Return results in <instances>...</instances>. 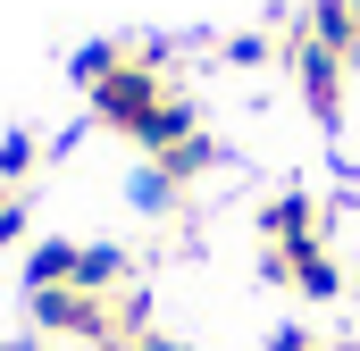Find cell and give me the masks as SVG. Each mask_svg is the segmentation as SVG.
<instances>
[{
	"label": "cell",
	"instance_id": "obj_9",
	"mask_svg": "<svg viewBox=\"0 0 360 351\" xmlns=\"http://www.w3.org/2000/svg\"><path fill=\"white\" fill-rule=\"evenodd\" d=\"M134 209H143V218H168V209H176V184H168L160 168H143L134 176Z\"/></svg>",
	"mask_w": 360,
	"mask_h": 351
},
{
	"label": "cell",
	"instance_id": "obj_11",
	"mask_svg": "<svg viewBox=\"0 0 360 351\" xmlns=\"http://www.w3.org/2000/svg\"><path fill=\"white\" fill-rule=\"evenodd\" d=\"M269 351H327V343H319L310 326H276V335H269Z\"/></svg>",
	"mask_w": 360,
	"mask_h": 351
},
{
	"label": "cell",
	"instance_id": "obj_4",
	"mask_svg": "<svg viewBox=\"0 0 360 351\" xmlns=\"http://www.w3.org/2000/svg\"><path fill=\"white\" fill-rule=\"evenodd\" d=\"M302 42H319V51H335V59H360V17H352V0H310Z\"/></svg>",
	"mask_w": 360,
	"mask_h": 351
},
{
	"label": "cell",
	"instance_id": "obj_12",
	"mask_svg": "<svg viewBox=\"0 0 360 351\" xmlns=\"http://www.w3.org/2000/svg\"><path fill=\"white\" fill-rule=\"evenodd\" d=\"M17 234H25V192H17V201H0V243H17Z\"/></svg>",
	"mask_w": 360,
	"mask_h": 351
},
{
	"label": "cell",
	"instance_id": "obj_14",
	"mask_svg": "<svg viewBox=\"0 0 360 351\" xmlns=\"http://www.w3.org/2000/svg\"><path fill=\"white\" fill-rule=\"evenodd\" d=\"M0 351H34V343H0Z\"/></svg>",
	"mask_w": 360,
	"mask_h": 351
},
{
	"label": "cell",
	"instance_id": "obj_10",
	"mask_svg": "<svg viewBox=\"0 0 360 351\" xmlns=\"http://www.w3.org/2000/svg\"><path fill=\"white\" fill-rule=\"evenodd\" d=\"M260 59H269V34H235L226 42V67H260Z\"/></svg>",
	"mask_w": 360,
	"mask_h": 351
},
{
	"label": "cell",
	"instance_id": "obj_7",
	"mask_svg": "<svg viewBox=\"0 0 360 351\" xmlns=\"http://www.w3.org/2000/svg\"><path fill=\"white\" fill-rule=\"evenodd\" d=\"M151 168H160V176H168V184H176V192H184L193 176H210V168H218V143H210V134H184L176 151H160Z\"/></svg>",
	"mask_w": 360,
	"mask_h": 351
},
{
	"label": "cell",
	"instance_id": "obj_5",
	"mask_svg": "<svg viewBox=\"0 0 360 351\" xmlns=\"http://www.w3.org/2000/svg\"><path fill=\"white\" fill-rule=\"evenodd\" d=\"M126 284H134V260H126L117 243H84V251H76V293L109 301V293H126Z\"/></svg>",
	"mask_w": 360,
	"mask_h": 351
},
{
	"label": "cell",
	"instance_id": "obj_6",
	"mask_svg": "<svg viewBox=\"0 0 360 351\" xmlns=\"http://www.w3.org/2000/svg\"><path fill=\"white\" fill-rule=\"evenodd\" d=\"M76 251H84V243H68V234H59V243H34V251H25V293L76 284Z\"/></svg>",
	"mask_w": 360,
	"mask_h": 351
},
{
	"label": "cell",
	"instance_id": "obj_13",
	"mask_svg": "<svg viewBox=\"0 0 360 351\" xmlns=\"http://www.w3.org/2000/svg\"><path fill=\"white\" fill-rule=\"evenodd\" d=\"M134 351H193V343H176V335H160V326H151V335H143Z\"/></svg>",
	"mask_w": 360,
	"mask_h": 351
},
{
	"label": "cell",
	"instance_id": "obj_8",
	"mask_svg": "<svg viewBox=\"0 0 360 351\" xmlns=\"http://www.w3.org/2000/svg\"><path fill=\"white\" fill-rule=\"evenodd\" d=\"M117 67H126V42H84V51H76V59H68V76H76V84H101V76H117Z\"/></svg>",
	"mask_w": 360,
	"mask_h": 351
},
{
	"label": "cell",
	"instance_id": "obj_1",
	"mask_svg": "<svg viewBox=\"0 0 360 351\" xmlns=\"http://www.w3.org/2000/svg\"><path fill=\"white\" fill-rule=\"evenodd\" d=\"M327 243V201L319 192H276L260 209V251H319Z\"/></svg>",
	"mask_w": 360,
	"mask_h": 351
},
{
	"label": "cell",
	"instance_id": "obj_3",
	"mask_svg": "<svg viewBox=\"0 0 360 351\" xmlns=\"http://www.w3.org/2000/svg\"><path fill=\"white\" fill-rule=\"evenodd\" d=\"M344 67H352V59H335V51H319V42H302V34H293V76H302V109H310L319 126H335V117H344Z\"/></svg>",
	"mask_w": 360,
	"mask_h": 351
},
{
	"label": "cell",
	"instance_id": "obj_15",
	"mask_svg": "<svg viewBox=\"0 0 360 351\" xmlns=\"http://www.w3.org/2000/svg\"><path fill=\"white\" fill-rule=\"evenodd\" d=\"M352 17H360V0H352Z\"/></svg>",
	"mask_w": 360,
	"mask_h": 351
},
{
	"label": "cell",
	"instance_id": "obj_2",
	"mask_svg": "<svg viewBox=\"0 0 360 351\" xmlns=\"http://www.w3.org/2000/svg\"><path fill=\"white\" fill-rule=\"evenodd\" d=\"M260 276L269 284H285V293H302V301H335L352 276H344V260L319 243V251H260Z\"/></svg>",
	"mask_w": 360,
	"mask_h": 351
}]
</instances>
